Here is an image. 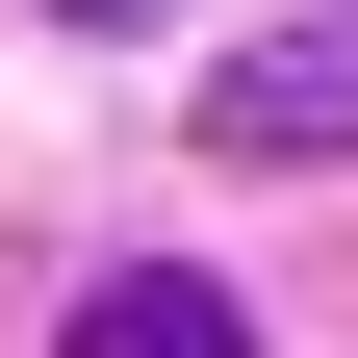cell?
<instances>
[{
  "label": "cell",
  "instance_id": "2",
  "mask_svg": "<svg viewBox=\"0 0 358 358\" xmlns=\"http://www.w3.org/2000/svg\"><path fill=\"white\" fill-rule=\"evenodd\" d=\"M52 358H256V307H231V282H179V256H128V282H77Z\"/></svg>",
  "mask_w": 358,
  "mask_h": 358
},
{
  "label": "cell",
  "instance_id": "1",
  "mask_svg": "<svg viewBox=\"0 0 358 358\" xmlns=\"http://www.w3.org/2000/svg\"><path fill=\"white\" fill-rule=\"evenodd\" d=\"M205 128H231L256 179H282V154H358V26H282V52H231V77H205Z\"/></svg>",
  "mask_w": 358,
  "mask_h": 358
},
{
  "label": "cell",
  "instance_id": "3",
  "mask_svg": "<svg viewBox=\"0 0 358 358\" xmlns=\"http://www.w3.org/2000/svg\"><path fill=\"white\" fill-rule=\"evenodd\" d=\"M77 26H154V0H77Z\"/></svg>",
  "mask_w": 358,
  "mask_h": 358
}]
</instances>
